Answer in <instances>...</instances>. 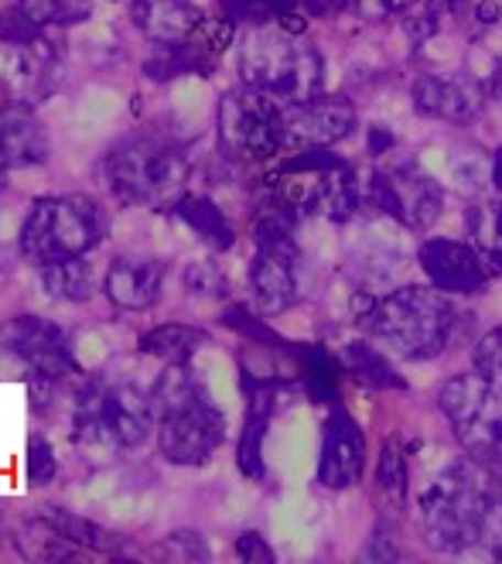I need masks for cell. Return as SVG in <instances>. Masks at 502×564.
Masks as SVG:
<instances>
[{
  "label": "cell",
  "mask_w": 502,
  "mask_h": 564,
  "mask_svg": "<svg viewBox=\"0 0 502 564\" xmlns=\"http://www.w3.org/2000/svg\"><path fill=\"white\" fill-rule=\"evenodd\" d=\"M499 496L502 482L476 458L455 462L441 476H434L417 500V523L427 547L445 554L479 547Z\"/></svg>",
  "instance_id": "obj_1"
},
{
  "label": "cell",
  "mask_w": 502,
  "mask_h": 564,
  "mask_svg": "<svg viewBox=\"0 0 502 564\" xmlns=\"http://www.w3.org/2000/svg\"><path fill=\"white\" fill-rule=\"evenodd\" d=\"M359 322L370 328L393 356L434 359L441 356L455 336L458 312L448 294L438 288H396L386 297H356Z\"/></svg>",
  "instance_id": "obj_2"
},
{
  "label": "cell",
  "mask_w": 502,
  "mask_h": 564,
  "mask_svg": "<svg viewBox=\"0 0 502 564\" xmlns=\"http://www.w3.org/2000/svg\"><path fill=\"white\" fill-rule=\"evenodd\" d=\"M151 404L157 414L161 455L175 466H203L222 445L226 417L209 401V393L188 370V362H172L154 383Z\"/></svg>",
  "instance_id": "obj_3"
},
{
  "label": "cell",
  "mask_w": 502,
  "mask_h": 564,
  "mask_svg": "<svg viewBox=\"0 0 502 564\" xmlns=\"http://www.w3.org/2000/svg\"><path fill=\"white\" fill-rule=\"evenodd\" d=\"M240 76L281 104H301L321 93V55L281 21L253 24L240 39Z\"/></svg>",
  "instance_id": "obj_4"
},
{
  "label": "cell",
  "mask_w": 502,
  "mask_h": 564,
  "mask_svg": "<svg viewBox=\"0 0 502 564\" xmlns=\"http://www.w3.org/2000/svg\"><path fill=\"white\" fill-rule=\"evenodd\" d=\"M103 172L120 203L172 206L182 198L188 161L175 144L161 138H130L110 151Z\"/></svg>",
  "instance_id": "obj_5"
},
{
  "label": "cell",
  "mask_w": 502,
  "mask_h": 564,
  "mask_svg": "<svg viewBox=\"0 0 502 564\" xmlns=\"http://www.w3.org/2000/svg\"><path fill=\"white\" fill-rule=\"evenodd\" d=\"M441 411L455 427V438L485 466L492 476H499L502 466V383L485 373H461L451 377L441 393Z\"/></svg>",
  "instance_id": "obj_6"
},
{
  "label": "cell",
  "mask_w": 502,
  "mask_h": 564,
  "mask_svg": "<svg viewBox=\"0 0 502 564\" xmlns=\"http://www.w3.org/2000/svg\"><path fill=\"white\" fill-rule=\"evenodd\" d=\"M99 237H103V219L89 198H42L21 229V250L39 263H55L65 257H83L99 243Z\"/></svg>",
  "instance_id": "obj_7"
},
{
  "label": "cell",
  "mask_w": 502,
  "mask_h": 564,
  "mask_svg": "<svg viewBox=\"0 0 502 564\" xmlns=\"http://www.w3.org/2000/svg\"><path fill=\"white\" fill-rule=\"evenodd\" d=\"M219 138L226 154L240 161L274 158L287 144L284 104L253 86L226 93L219 104Z\"/></svg>",
  "instance_id": "obj_8"
},
{
  "label": "cell",
  "mask_w": 502,
  "mask_h": 564,
  "mask_svg": "<svg viewBox=\"0 0 502 564\" xmlns=\"http://www.w3.org/2000/svg\"><path fill=\"white\" fill-rule=\"evenodd\" d=\"M362 203L365 209L383 213L407 229H427L441 216V185L434 182L417 164H393L365 175L362 182Z\"/></svg>",
  "instance_id": "obj_9"
},
{
  "label": "cell",
  "mask_w": 502,
  "mask_h": 564,
  "mask_svg": "<svg viewBox=\"0 0 502 564\" xmlns=\"http://www.w3.org/2000/svg\"><path fill=\"white\" fill-rule=\"evenodd\" d=\"M250 288L260 312H287L301 294V253L291 234L257 237V257L250 268Z\"/></svg>",
  "instance_id": "obj_10"
},
{
  "label": "cell",
  "mask_w": 502,
  "mask_h": 564,
  "mask_svg": "<svg viewBox=\"0 0 502 564\" xmlns=\"http://www.w3.org/2000/svg\"><path fill=\"white\" fill-rule=\"evenodd\" d=\"M4 346L14 349L24 362H31V370L48 377V380H62L76 373V356L65 343L62 328L52 322H42L35 315H24L4 325Z\"/></svg>",
  "instance_id": "obj_11"
},
{
  "label": "cell",
  "mask_w": 502,
  "mask_h": 564,
  "mask_svg": "<svg viewBox=\"0 0 502 564\" xmlns=\"http://www.w3.org/2000/svg\"><path fill=\"white\" fill-rule=\"evenodd\" d=\"M421 268L430 284L445 294H479L489 284V263L472 243L458 240H427L421 243Z\"/></svg>",
  "instance_id": "obj_12"
},
{
  "label": "cell",
  "mask_w": 502,
  "mask_h": 564,
  "mask_svg": "<svg viewBox=\"0 0 502 564\" xmlns=\"http://www.w3.org/2000/svg\"><path fill=\"white\" fill-rule=\"evenodd\" d=\"M287 120V141L308 144V148H328L352 134L356 110L346 96H312L301 104H284Z\"/></svg>",
  "instance_id": "obj_13"
},
{
  "label": "cell",
  "mask_w": 502,
  "mask_h": 564,
  "mask_svg": "<svg viewBox=\"0 0 502 564\" xmlns=\"http://www.w3.org/2000/svg\"><path fill=\"white\" fill-rule=\"evenodd\" d=\"M485 86L468 76H421L414 83V110L434 120L468 123L485 107Z\"/></svg>",
  "instance_id": "obj_14"
},
{
  "label": "cell",
  "mask_w": 502,
  "mask_h": 564,
  "mask_svg": "<svg viewBox=\"0 0 502 564\" xmlns=\"http://www.w3.org/2000/svg\"><path fill=\"white\" fill-rule=\"evenodd\" d=\"M362 455H365V438L359 424L346 411H335L325 424L318 482L325 489H349L362 476Z\"/></svg>",
  "instance_id": "obj_15"
},
{
  "label": "cell",
  "mask_w": 502,
  "mask_h": 564,
  "mask_svg": "<svg viewBox=\"0 0 502 564\" xmlns=\"http://www.w3.org/2000/svg\"><path fill=\"white\" fill-rule=\"evenodd\" d=\"M130 18L154 45L185 42L206 24V14L192 0H130Z\"/></svg>",
  "instance_id": "obj_16"
},
{
  "label": "cell",
  "mask_w": 502,
  "mask_h": 564,
  "mask_svg": "<svg viewBox=\"0 0 502 564\" xmlns=\"http://www.w3.org/2000/svg\"><path fill=\"white\" fill-rule=\"evenodd\" d=\"M48 158V138L28 107L0 110V169H31Z\"/></svg>",
  "instance_id": "obj_17"
},
{
  "label": "cell",
  "mask_w": 502,
  "mask_h": 564,
  "mask_svg": "<svg viewBox=\"0 0 502 564\" xmlns=\"http://www.w3.org/2000/svg\"><path fill=\"white\" fill-rule=\"evenodd\" d=\"M161 278H164V268L157 260L120 257L110 263V271H107V294H110L113 305L141 312V308H151L157 302Z\"/></svg>",
  "instance_id": "obj_18"
},
{
  "label": "cell",
  "mask_w": 502,
  "mask_h": 564,
  "mask_svg": "<svg viewBox=\"0 0 502 564\" xmlns=\"http://www.w3.org/2000/svg\"><path fill=\"white\" fill-rule=\"evenodd\" d=\"M103 424L110 431L113 445H123V448L141 445L148 438L151 424H154L151 397H144L138 387H113V390H107Z\"/></svg>",
  "instance_id": "obj_19"
},
{
  "label": "cell",
  "mask_w": 502,
  "mask_h": 564,
  "mask_svg": "<svg viewBox=\"0 0 502 564\" xmlns=\"http://www.w3.org/2000/svg\"><path fill=\"white\" fill-rule=\"evenodd\" d=\"M308 209L321 213L331 223H349L356 213L365 209L362 203V182L346 164H331V169L318 172V182L308 195Z\"/></svg>",
  "instance_id": "obj_20"
},
{
  "label": "cell",
  "mask_w": 502,
  "mask_h": 564,
  "mask_svg": "<svg viewBox=\"0 0 502 564\" xmlns=\"http://www.w3.org/2000/svg\"><path fill=\"white\" fill-rule=\"evenodd\" d=\"M55 65H58L55 48L45 45V39H31V42L18 45V55H14L11 73H8L11 89H14V96H18V104H21V99H35V96H42V93L52 86V79H55Z\"/></svg>",
  "instance_id": "obj_21"
},
{
  "label": "cell",
  "mask_w": 502,
  "mask_h": 564,
  "mask_svg": "<svg viewBox=\"0 0 502 564\" xmlns=\"http://www.w3.org/2000/svg\"><path fill=\"white\" fill-rule=\"evenodd\" d=\"M271 411H274V383H253L247 427L240 438V469L250 479L263 476V435H266V424H271Z\"/></svg>",
  "instance_id": "obj_22"
},
{
  "label": "cell",
  "mask_w": 502,
  "mask_h": 564,
  "mask_svg": "<svg viewBox=\"0 0 502 564\" xmlns=\"http://www.w3.org/2000/svg\"><path fill=\"white\" fill-rule=\"evenodd\" d=\"M175 216L192 229V234H198L216 250H229L232 240H237V237H232V226L222 216V209L212 203V198H206V195H185V198H178Z\"/></svg>",
  "instance_id": "obj_23"
},
{
  "label": "cell",
  "mask_w": 502,
  "mask_h": 564,
  "mask_svg": "<svg viewBox=\"0 0 502 564\" xmlns=\"http://www.w3.org/2000/svg\"><path fill=\"white\" fill-rule=\"evenodd\" d=\"M468 243H472L492 274H502V203H479L465 216Z\"/></svg>",
  "instance_id": "obj_24"
},
{
  "label": "cell",
  "mask_w": 502,
  "mask_h": 564,
  "mask_svg": "<svg viewBox=\"0 0 502 564\" xmlns=\"http://www.w3.org/2000/svg\"><path fill=\"white\" fill-rule=\"evenodd\" d=\"M42 284L52 297H62V302H86L92 294V268L83 257H65L45 263Z\"/></svg>",
  "instance_id": "obj_25"
},
{
  "label": "cell",
  "mask_w": 502,
  "mask_h": 564,
  "mask_svg": "<svg viewBox=\"0 0 502 564\" xmlns=\"http://www.w3.org/2000/svg\"><path fill=\"white\" fill-rule=\"evenodd\" d=\"M48 527H55L58 534L69 541V544H76V547H86V551H103V554H113V551H120V538L117 534H110V530H103L99 523H92V520H86V517H76V513H69V510H45V517H42Z\"/></svg>",
  "instance_id": "obj_26"
},
{
  "label": "cell",
  "mask_w": 502,
  "mask_h": 564,
  "mask_svg": "<svg viewBox=\"0 0 502 564\" xmlns=\"http://www.w3.org/2000/svg\"><path fill=\"white\" fill-rule=\"evenodd\" d=\"M203 343H206V332H198L192 325H157L148 336H141V349L167 362H188V356Z\"/></svg>",
  "instance_id": "obj_27"
},
{
  "label": "cell",
  "mask_w": 502,
  "mask_h": 564,
  "mask_svg": "<svg viewBox=\"0 0 502 564\" xmlns=\"http://www.w3.org/2000/svg\"><path fill=\"white\" fill-rule=\"evenodd\" d=\"M18 14L31 24V28H65V24H79L89 18V4L86 0H18Z\"/></svg>",
  "instance_id": "obj_28"
},
{
  "label": "cell",
  "mask_w": 502,
  "mask_h": 564,
  "mask_svg": "<svg viewBox=\"0 0 502 564\" xmlns=\"http://www.w3.org/2000/svg\"><path fill=\"white\" fill-rule=\"evenodd\" d=\"M346 367H349V373H356L362 383H370V387H380V390H386V387H404V380L393 373L390 362L376 349L362 346V343H352L346 349Z\"/></svg>",
  "instance_id": "obj_29"
},
{
  "label": "cell",
  "mask_w": 502,
  "mask_h": 564,
  "mask_svg": "<svg viewBox=\"0 0 502 564\" xmlns=\"http://www.w3.org/2000/svg\"><path fill=\"white\" fill-rule=\"evenodd\" d=\"M301 0H222V14L229 21H247V24H266V21H284L297 11Z\"/></svg>",
  "instance_id": "obj_30"
},
{
  "label": "cell",
  "mask_w": 502,
  "mask_h": 564,
  "mask_svg": "<svg viewBox=\"0 0 502 564\" xmlns=\"http://www.w3.org/2000/svg\"><path fill=\"white\" fill-rule=\"evenodd\" d=\"M376 482H380L383 492L393 496V500H404V496H407V458L393 442H386L383 452H380Z\"/></svg>",
  "instance_id": "obj_31"
},
{
  "label": "cell",
  "mask_w": 502,
  "mask_h": 564,
  "mask_svg": "<svg viewBox=\"0 0 502 564\" xmlns=\"http://www.w3.org/2000/svg\"><path fill=\"white\" fill-rule=\"evenodd\" d=\"M55 452H52V445L42 438V435H31V442H28V482L31 486H45V482H52L55 479Z\"/></svg>",
  "instance_id": "obj_32"
},
{
  "label": "cell",
  "mask_w": 502,
  "mask_h": 564,
  "mask_svg": "<svg viewBox=\"0 0 502 564\" xmlns=\"http://www.w3.org/2000/svg\"><path fill=\"white\" fill-rule=\"evenodd\" d=\"M308 383H312V393L328 401L339 390V373H335V362L321 352V349H312L308 352Z\"/></svg>",
  "instance_id": "obj_33"
},
{
  "label": "cell",
  "mask_w": 502,
  "mask_h": 564,
  "mask_svg": "<svg viewBox=\"0 0 502 564\" xmlns=\"http://www.w3.org/2000/svg\"><path fill=\"white\" fill-rule=\"evenodd\" d=\"M185 288L192 294H203V297H219L226 291V281H222L216 263L198 260V263H192V268L185 271Z\"/></svg>",
  "instance_id": "obj_34"
},
{
  "label": "cell",
  "mask_w": 502,
  "mask_h": 564,
  "mask_svg": "<svg viewBox=\"0 0 502 564\" xmlns=\"http://www.w3.org/2000/svg\"><path fill=\"white\" fill-rule=\"evenodd\" d=\"M476 370L502 383V328H492L476 346Z\"/></svg>",
  "instance_id": "obj_35"
},
{
  "label": "cell",
  "mask_w": 502,
  "mask_h": 564,
  "mask_svg": "<svg viewBox=\"0 0 502 564\" xmlns=\"http://www.w3.org/2000/svg\"><path fill=\"white\" fill-rule=\"evenodd\" d=\"M161 557H172V561H206L209 551L203 544L198 534H172L161 547H157Z\"/></svg>",
  "instance_id": "obj_36"
},
{
  "label": "cell",
  "mask_w": 502,
  "mask_h": 564,
  "mask_svg": "<svg viewBox=\"0 0 502 564\" xmlns=\"http://www.w3.org/2000/svg\"><path fill=\"white\" fill-rule=\"evenodd\" d=\"M237 554H240L243 561H250V564H271V561H274V551L266 547L263 538L253 534V530H247V534L237 541Z\"/></svg>",
  "instance_id": "obj_37"
},
{
  "label": "cell",
  "mask_w": 502,
  "mask_h": 564,
  "mask_svg": "<svg viewBox=\"0 0 502 564\" xmlns=\"http://www.w3.org/2000/svg\"><path fill=\"white\" fill-rule=\"evenodd\" d=\"M417 0H359V11L373 14V18H386L396 11H411Z\"/></svg>",
  "instance_id": "obj_38"
},
{
  "label": "cell",
  "mask_w": 502,
  "mask_h": 564,
  "mask_svg": "<svg viewBox=\"0 0 502 564\" xmlns=\"http://www.w3.org/2000/svg\"><path fill=\"white\" fill-rule=\"evenodd\" d=\"M312 18H339L342 11L352 8V0H301Z\"/></svg>",
  "instance_id": "obj_39"
},
{
  "label": "cell",
  "mask_w": 502,
  "mask_h": 564,
  "mask_svg": "<svg viewBox=\"0 0 502 564\" xmlns=\"http://www.w3.org/2000/svg\"><path fill=\"white\" fill-rule=\"evenodd\" d=\"M492 185L502 192V148H499L495 158H492Z\"/></svg>",
  "instance_id": "obj_40"
},
{
  "label": "cell",
  "mask_w": 502,
  "mask_h": 564,
  "mask_svg": "<svg viewBox=\"0 0 502 564\" xmlns=\"http://www.w3.org/2000/svg\"><path fill=\"white\" fill-rule=\"evenodd\" d=\"M393 144V134H383V130H373V154H380L383 148Z\"/></svg>",
  "instance_id": "obj_41"
},
{
  "label": "cell",
  "mask_w": 502,
  "mask_h": 564,
  "mask_svg": "<svg viewBox=\"0 0 502 564\" xmlns=\"http://www.w3.org/2000/svg\"><path fill=\"white\" fill-rule=\"evenodd\" d=\"M485 89H489V96H499L502 99V62L495 65V76H492V83Z\"/></svg>",
  "instance_id": "obj_42"
},
{
  "label": "cell",
  "mask_w": 502,
  "mask_h": 564,
  "mask_svg": "<svg viewBox=\"0 0 502 564\" xmlns=\"http://www.w3.org/2000/svg\"><path fill=\"white\" fill-rule=\"evenodd\" d=\"M495 479H499V482H502V466H499V476H495Z\"/></svg>",
  "instance_id": "obj_43"
}]
</instances>
